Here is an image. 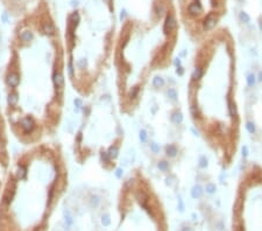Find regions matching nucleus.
<instances>
[{
  "label": "nucleus",
  "instance_id": "f257e3e1",
  "mask_svg": "<svg viewBox=\"0 0 262 231\" xmlns=\"http://www.w3.org/2000/svg\"><path fill=\"white\" fill-rule=\"evenodd\" d=\"M176 27V20L172 15H168L166 19V23H164V32L166 33H170L171 31L175 29Z\"/></svg>",
  "mask_w": 262,
  "mask_h": 231
},
{
  "label": "nucleus",
  "instance_id": "f03ea898",
  "mask_svg": "<svg viewBox=\"0 0 262 231\" xmlns=\"http://www.w3.org/2000/svg\"><path fill=\"white\" fill-rule=\"evenodd\" d=\"M34 125L35 124H34L33 119L29 117H26L21 120V127L24 130V132H32L33 128H34Z\"/></svg>",
  "mask_w": 262,
  "mask_h": 231
},
{
  "label": "nucleus",
  "instance_id": "7ed1b4c3",
  "mask_svg": "<svg viewBox=\"0 0 262 231\" xmlns=\"http://www.w3.org/2000/svg\"><path fill=\"white\" fill-rule=\"evenodd\" d=\"M189 13L191 15H197L199 14V13L202 12V5L199 4V1H197V0H195V1H192L190 5H189Z\"/></svg>",
  "mask_w": 262,
  "mask_h": 231
},
{
  "label": "nucleus",
  "instance_id": "20e7f679",
  "mask_svg": "<svg viewBox=\"0 0 262 231\" xmlns=\"http://www.w3.org/2000/svg\"><path fill=\"white\" fill-rule=\"evenodd\" d=\"M19 82H20V78H19V75L16 72H12L7 76V83L9 86L15 88L19 85Z\"/></svg>",
  "mask_w": 262,
  "mask_h": 231
},
{
  "label": "nucleus",
  "instance_id": "39448f33",
  "mask_svg": "<svg viewBox=\"0 0 262 231\" xmlns=\"http://www.w3.org/2000/svg\"><path fill=\"white\" fill-rule=\"evenodd\" d=\"M216 23H217L216 17H213L212 14H210V15L205 19V21H204V28H205L206 31H211L212 28H214Z\"/></svg>",
  "mask_w": 262,
  "mask_h": 231
},
{
  "label": "nucleus",
  "instance_id": "423d86ee",
  "mask_svg": "<svg viewBox=\"0 0 262 231\" xmlns=\"http://www.w3.org/2000/svg\"><path fill=\"white\" fill-rule=\"evenodd\" d=\"M54 83L56 85V88H63L64 85V78H63V75H62L59 71H56L54 74Z\"/></svg>",
  "mask_w": 262,
  "mask_h": 231
},
{
  "label": "nucleus",
  "instance_id": "0eeeda50",
  "mask_svg": "<svg viewBox=\"0 0 262 231\" xmlns=\"http://www.w3.org/2000/svg\"><path fill=\"white\" fill-rule=\"evenodd\" d=\"M20 38H21V41H23V42H29V41L33 40V34L29 31H23V32L20 33Z\"/></svg>",
  "mask_w": 262,
  "mask_h": 231
},
{
  "label": "nucleus",
  "instance_id": "6e6552de",
  "mask_svg": "<svg viewBox=\"0 0 262 231\" xmlns=\"http://www.w3.org/2000/svg\"><path fill=\"white\" fill-rule=\"evenodd\" d=\"M203 195V188L201 186H195L191 190V196L193 198H199V197H202Z\"/></svg>",
  "mask_w": 262,
  "mask_h": 231
},
{
  "label": "nucleus",
  "instance_id": "1a4fd4ad",
  "mask_svg": "<svg viewBox=\"0 0 262 231\" xmlns=\"http://www.w3.org/2000/svg\"><path fill=\"white\" fill-rule=\"evenodd\" d=\"M166 153H167V155L170 157V158L176 157V154H177V147L175 146V145H169V146L166 147Z\"/></svg>",
  "mask_w": 262,
  "mask_h": 231
},
{
  "label": "nucleus",
  "instance_id": "9d476101",
  "mask_svg": "<svg viewBox=\"0 0 262 231\" xmlns=\"http://www.w3.org/2000/svg\"><path fill=\"white\" fill-rule=\"evenodd\" d=\"M64 221H65V225H67L68 229H69L70 226H72V224H73V218H72V216H71V214H70L69 210H65V211H64Z\"/></svg>",
  "mask_w": 262,
  "mask_h": 231
},
{
  "label": "nucleus",
  "instance_id": "9b49d317",
  "mask_svg": "<svg viewBox=\"0 0 262 231\" xmlns=\"http://www.w3.org/2000/svg\"><path fill=\"white\" fill-rule=\"evenodd\" d=\"M171 121L175 124H181L183 121V114L181 112H174L171 114Z\"/></svg>",
  "mask_w": 262,
  "mask_h": 231
},
{
  "label": "nucleus",
  "instance_id": "f8f14e48",
  "mask_svg": "<svg viewBox=\"0 0 262 231\" xmlns=\"http://www.w3.org/2000/svg\"><path fill=\"white\" fill-rule=\"evenodd\" d=\"M42 28H43V32L47 34H54V32H55V27L51 22H44Z\"/></svg>",
  "mask_w": 262,
  "mask_h": 231
},
{
  "label": "nucleus",
  "instance_id": "ddd939ff",
  "mask_svg": "<svg viewBox=\"0 0 262 231\" xmlns=\"http://www.w3.org/2000/svg\"><path fill=\"white\" fill-rule=\"evenodd\" d=\"M18 100H19V97H18V95L15 92H12V94L8 95V104L9 105L14 106L16 103H18Z\"/></svg>",
  "mask_w": 262,
  "mask_h": 231
},
{
  "label": "nucleus",
  "instance_id": "4468645a",
  "mask_svg": "<svg viewBox=\"0 0 262 231\" xmlns=\"http://www.w3.org/2000/svg\"><path fill=\"white\" fill-rule=\"evenodd\" d=\"M153 85L155 88H162L164 85V80L162 78L161 76H156V77H154V80H153Z\"/></svg>",
  "mask_w": 262,
  "mask_h": 231
},
{
  "label": "nucleus",
  "instance_id": "2eb2a0df",
  "mask_svg": "<svg viewBox=\"0 0 262 231\" xmlns=\"http://www.w3.org/2000/svg\"><path fill=\"white\" fill-rule=\"evenodd\" d=\"M118 147L117 146H111L110 147V149H108V152H107V154H108V157L111 158V159H115L117 157H118Z\"/></svg>",
  "mask_w": 262,
  "mask_h": 231
},
{
  "label": "nucleus",
  "instance_id": "dca6fc26",
  "mask_svg": "<svg viewBox=\"0 0 262 231\" xmlns=\"http://www.w3.org/2000/svg\"><path fill=\"white\" fill-rule=\"evenodd\" d=\"M90 202H91V205H92L93 208H97L98 205L100 204V198H99L97 195H92V196H91Z\"/></svg>",
  "mask_w": 262,
  "mask_h": 231
},
{
  "label": "nucleus",
  "instance_id": "f3484780",
  "mask_svg": "<svg viewBox=\"0 0 262 231\" xmlns=\"http://www.w3.org/2000/svg\"><path fill=\"white\" fill-rule=\"evenodd\" d=\"M203 76V70L201 68H196L192 74V80H199Z\"/></svg>",
  "mask_w": 262,
  "mask_h": 231
},
{
  "label": "nucleus",
  "instance_id": "a211bd4d",
  "mask_svg": "<svg viewBox=\"0 0 262 231\" xmlns=\"http://www.w3.org/2000/svg\"><path fill=\"white\" fill-rule=\"evenodd\" d=\"M102 224L104 226H108L111 224V217H110L108 214H105V215L102 216Z\"/></svg>",
  "mask_w": 262,
  "mask_h": 231
},
{
  "label": "nucleus",
  "instance_id": "6ab92c4d",
  "mask_svg": "<svg viewBox=\"0 0 262 231\" xmlns=\"http://www.w3.org/2000/svg\"><path fill=\"white\" fill-rule=\"evenodd\" d=\"M157 167H158V169H160V171H162V172H167V171H168V168H169V165H168V162H167V161H160V162L157 163Z\"/></svg>",
  "mask_w": 262,
  "mask_h": 231
},
{
  "label": "nucleus",
  "instance_id": "aec40b11",
  "mask_svg": "<svg viewBox=\"0 0 262 231\" xmlns=\"http://www.w3.org/2000/svg\"><path fill=\"white\" fill-rule=\"evenodd\" d=\"M246 128H247V131L249 132V133H255V125H254V123H252V121H247L246 123Z\"/></svg>",
  "mask_w": 262,
  "mask_h": 231
},
{
  "label": "nucleus",
  "instance_id": "412c9836",
  "mask_svg": "<svg viewBox=\"0 0 262 231\" xmlns=\"http://www.w3.org/2000/svg\"><path fill=\"white\" fill-rule=\"evenodd\" d=\"M168 96H169V98L170 99H172V100H176L177 99V91H176V90H175V89H169L168 90Z\"/></svg>",
  "mask_w": 262,
  "mask_h": 231
},
{
  "label": "nucleus",
  "instance_id": "4be33fe9",
  "mask_svg": "<svg viewBox=\"0 0 262 231\" xmlns=\"http://www.w3.org/2000/svg\"><path fill=\"white\" fill-rule=\"evenodd\" d=\"M216 189H217V187L213 183H207L205 187V190H206V193H209V194H213L216 191Z\"/></svg>",
  "mask_w": 262,
  "mask_h": 231
},
{
  "label": "nucleus",
  "instance_id": "5701e85b",
  "mask_svg": "<svg viewBox=\"0 0 262 231\" xmlns=\"http://www.w3.org/2000/svg\"><path fill=\"white\" fill-rule=\"evenodd\" d=\"M255 82H256V80H255V76L253 74L247 76V84H248V86H253L255 84Z\"/></svg>",
  "mask_w": 262,
  "mask_h": 231
},
{
  "label": "nucleus",
  "instance_id": "b1692460",
  "mask_svg": "<svg viewBox=\"0 0 262 231\" xmlns=\"http://www.w3.org/2000/svg\"><path fill=\"white\" fill-rule=\"evenodd\" d=\"M24 175H26V168L23 166H20L19 169H18V177L19 179H23Z\"/></svg>",
  "mask_w": 262,
  "mask_h": 231
},
{
  "label": "nucleus",
  "instance_id": "393cba45",
  "mask_svg": "<svg viewBox=\"0 0 262 231\" xmlns=\"http://www.w3.org/2000/svg\"><path fill=\"white\" fill-rule=\"evenodd\" d=\"M147 132L145 131V130H141L140 131V133H139V138H140V140H141V143H146L147 141Z\"/></svg>",
  "mask_w": 262,
  "mask_h": 231
},
{
  "label": "nucleus",
  "instance_id": "a878e982",
  "mask_svg": "<svg viewBox=\"0 0 262 231\" xmlns=\"http://www.w3.org/2000/svg\"><path fill=\"white\" fill-rule=\"evenodd\" d=\"M207 159L205 157H202L201 159H199V167H202V168H206L207 167Z\"/></svg>",
  "mask_w": 262,
  "mask_h": 231
},
{
  "label": "nucleus",
  "instance_id": "bb28decb",
  "mask_svg": "<svg viewBox=\"0 0 262 231\" xmlns=\"http://www.w3.org/2000/svg\"><path fill=\"white\" fill-rule=\"evenodd\" d=\"M150 149L153 151V153H158L160 152V146L156 143H153V144H150Z\"/></svg>",
  "mask_w": 262,
  "mask_h": 231
},
{
  "label": "nucleus",
  "instance_id": "cd10ccee",
  "mask_svg": "<svg viewBox=\"0 0 262 231\" xmlns=\"http://www.w3.org/2000/svg\"><path fill=\"white\" fill-rule=\"evenodd\" d=\"M240 18H241V20L244 21V22H246V23H248L249 22V20H251V19H249V17L246 14V13H241V14H240Z\"/></svg>",
  "mask_w": 262,
  "mask_h": 231
},
{
  "label": "nucleus",
  "instance_id": "c85d7f7f",
  "mask_svg": "<svg viewBox=\"0 0 262 231\" xmlns=\"http://www.w3.org/2000/svg\"><path fill=\"white\" fill-rule=\"evenodd\" d=\"M228 108H230V112H231V116L232 117H235L236 116V112H235V108L233 104H231V103H228Z\"/></svg>",
  "mask_w": 262,
  "mask_h": 231
},
{
  "label": "nucleus",
  "instance_id": "c756f323",
  "mask_svg": "<svg viewBox=\"0 0 262 231\" xmlns=\"http://www.w3.org/2000/svg\"><path fill=\"white\" fill-rule=\"evenodd\" d=\"M75 105H76L77 108H82V106H83L82 99H81V98H76V99H75Z\"/></svg>",
  "mask_w": 262,
  "mask_h": 231
},
{
  "label": "nucleus",
  "instance_id": "7c9ffc66",
  "mask_svg": "<svg viewBox=\"0 0 262 231\" xmlns=\"http://www.w3.org/2000/svg\"><path fill=\"white\" fill-rule=\"evenodd\" d=\"M242 155H244V157H247V155H248V151H247V146H244V147H242Z\"/></svg>",
  "mask_w": 262,
  "mask_h": 231
},
{
  "label": "nucleus",
  "instance_id": "2f4dec72",
  "mask_svg": "<svg viewBox=\"0 0 262 231\" xmlns=\"http://www.w3.org/2000/svg\"><path fill=\"white\" fill-rule=\"evenodd\" d=\"M115 175H117V177L118 179H120L121 177V175H122V169H117V172H115Z\"/></svg>",
  "mask_w": 262,
  "mask_h": 231
},
{
  "label": "nucleus",
  "instance_id": "473e14b6",
  "mask_svg": "<svg viewBox=\"0 0 262 231\" xmlns=\"http://www.w3.org/2000/svg\"><path fill=\"white\" fill-rule=\"evenodd\" d=\"M178 202H180V210H181V211H183V210H184V205H183V202H182V200L180 198V201H178Z\"/></svg>",
  "mask_w": 262,
  "mask_h": 231
},
{
  "label": "nucleus",
  "instance_id": "72a5a7b5",
  "mask_svg": "<svg viewBox=\"0 0 262 231\" xmlns=\"http://www.w3.org/2000/svg\"><path fill=\"white\" fill-rule=\"evenodd\" d=\"M176 72H177L178 75H183V68L178 67V68H177V70H176Z\"/></svg>",
  "mask_w": 262,
  "mask_h": 231
},
{
  "label": "nucleus",
  "instance_id": "f704fd0d",
  "mask_svg": "<svg viewBox=\"0 0 262 231\" xmlns=\"http://www.w3.org/2000/svg\"><path fill=\"white\" fill-rule=\"evenodd\" d=\"M136 92H138V88H135V89L133 90V92H131V96H132V97H134V96L136 95Z\"/></svg>",
  "mask_w": 262,
  "mask_h": 231
},
{
  "label": "nucleus",
  "instance_id": "c9c22d12",
  "mask_svg": "<svg viewBox=\"0 0 262 231\" xmlns=\"http://www.w3.org/2000/svg\"><path fill=\"white\" fill-rule=\"evenodd\" d=\"M69 71H70V75H72V66H71V62L69 63Z\"/></svg>",
  "mask_w": 262,
  "mask_h": 231
},
{
  "label": "nucleus",
  "instance_id": "e433bc0d",
  "mask_svg": "<svg viewBox=\"0 0 262 231\" xmlns=\"http://www.w3.org/2000/svg\"><path fill=\"white\" fill-rule=\"evenodd\" d=\"M259 81H261V82H262V71L259 74Z\"/></svg>",
  "mask_w": 262,
  "mask_h": 231
},
{
  "label": "nucleus",
  "instance_id": "4c0bfd02",
  "mask_svg": "<svg viewBox=\"0 0 262 231\" xmlns=\"http://www.w3.org/2000/svg\"><path fill=\"white\" fill-rule=\"evenodd\" d=\"M175 63H176V66H180V64H181L180 60H176V61H175Z\"/></svg>",
  "mask_w": 262,
  "mask_h": 231
},
{
  "label": "nucleus",
  "instance_id": "58836bf2",
  "mask_svg": "<svg viewBox=\"0 0 262 231\" xmlns=\"http://www.w3.org/2000/svg\"><path fill=\"white\" fill-rule=\"evenodd\" d=\"M182 231H190V230H189V229H188V228H184V229H183V230H182Z\"/></svg>",
  "mask_w": 262,
  "mask_h": 231
},
{
  "label": "nucleus",
  "instance_id": "ea45409f",
  "mask_svg": "<svg viewBox=\"0 0 262 231\" xmlns=\"http://www.w3.org/2000/svg\"><path fill=\"white\" fill-rule=\"evenodd\" d=\"M236 231H244V230H242V229H239V230H236Z\"/></svg>",
  "mask_w": 262,
  "mask_h": 231
}]
</instances>
